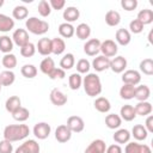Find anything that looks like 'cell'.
Returning <instances> with one entry per match:
<instances>
[{
  "label": "cell",
  "mask_w": 153,
  "mask_h": 153,
  "mask_svg": "<svg viewBox=\"0 0 153 153\" xmlns=\"http://www.w3.org/2000/svg\"><path fill=\"white\" fill-rule=\"evenodd\" d=\"M0 153H13V146L12 142L7 140H1L0 141Z\"/></svg>",
  "instance_id": "f907efd6"
},
{
  "label": "cell",
  "mask_w": 153,
  "mask_h": 153,
  "mask_svg": "<svg viewBox=\"0 0 153 153\" xmlns=\"http://www.w3.org/2000/svg\"><path fill=\"white\" fill-rule=\"evenodd\" d=\"M20 73L24 78H27V79H32L37 75V68L33 66V65H30V63H26L24 65L22 68H20Z\"/></svg>",
  "instance_id": "b9f144b4"
},
{
  "label": "cell",
  "mask_w": 153,
  "mask_h": 153,
  "mask_svg": "<svg viewBox=\"0 0 153 153\" xmlns=\"http://www.w3.org/2000/svg\"><path fill=\"white\" fill-rule=\"evenodd\" d=\"M82 86L87 96L96 97L102 93V81L96 73H87L82 78Z\"/></svg>",
  "instance_id": "7a4b0ae2"
},
{
  "label": "cell",
  "mask_w": 153,
  "mask_h": 153,
  "mask_svg": "<svg viewBox=\"0 0 153 153\" xmlns=\"http://www.w3.org/2000/svg\"><path fill=\"white\" fill-rule=\"evenodd\" d=\"M75 65V59H74V55L72 53H67L62 56L61 61H60V68H62L63 71L66 69H71L73 68Z\"/></svg>",
  "instance_id": "d590c367"
},
{
  "label": "cell",
  "mask_w": 153,
  "mask_h": 153,
  "mask_svg": "<svg viewBox=\"0 0 153 153\" xmlns=\"http://www.w3.org/2000/svg\"><path fill=\"white\" fill-rule=\"evenodd\" d=\"M50 102L56 106H62L67 103V96L59 88H53L49 94Z\"/></svg>",
  "instance_id": "4fadbf2b"
},
{
  "label": "cell",
  "mask_w": 153,
  "mask_h": 153,
  "mask_svg": "<svg viewBox=\"0 0 153 153\" xmlns=\"http://www.w3.org/2000/svg\"><path fill=\"white\" fill-rule=\"evenodd\" d=\"M76 73L79 74H87L90 68H91V63L87 59H80L78 62H76Z\"/></svg>",
  "instance_id": "f6af8a7d"
},
{
  "label": "cell",
  "mask_w": 153,
  "mask_h": 153,
  "mask_svg": "<svg viewBox=\"0 0 153 153\" xmlns=\"http://www.w3.org/2000/svg\"><path fill=\"white\" fill-rule=\"evenodd\" d=\"M13 41H12V37L7 36V35H4V36H0V51H2L4 54H10L13 49Z\"/></svg>",
  "instance_id": "4dcf8cb0"
},
{
  "label": "cell",
  "mask_w": 153,
  "mask_h": 153,
  "mask_svg": "<svg viewBox=\"0 0 153 153\" xmlns=\"http://www.w3.org/2000/svg\"><path fill=\"white\" fill-rule=\"evenodd\" d=\"M0 91H1V84H0Z\"/></svg>",
  "instance_id": "680465c9"
},
{
  "label": "cell",
  "mask_w": 153,
  "mask_h": 153,
  "mask_svg": "<svg viewBox=\"0 0 153 153\" xmlns=\"http://www.w3.org/2000/svg\"><path fill=\"white\" fill-rule=\"evenodd\" d=\"M59 33L63 38H71L75 33V27L69 23H62L59 25Z\"/></svg>",
  "instance_id": "4316f807"
},
{
  "label": "cell",
  "mask_w": 153,
  "mask_h": 153,
  "mask_svg": "<svg viewBox=\"0 0 153 153\" xmlns=\"http://www.w3.org/2000/svg\"><path fill=\"white\" fill-rule=\"evenodd\" d=\"M136 19L140 20L143 24V26L147 25V24H151L153 22V11L149 10V8H143L137 13Z\"/></svg>",
  "instance_id": "e575fe53"
},
{
  "label": "cell",
  "mask_w": 153,
  "mask_h": 153,
  "mask_svg": "<svg viewBox=\"0 0 153 153\" xmlns=\"http://www.w3.org/2000/svg\"><path fill=\"white\" fill-rule=\"evenodd\" d=\"M122 81H123V84L136 86L141 81V74H140V72H137L135 69H127L122 74Z\"/></svg>",
  "instance_id": "8992f818"
},
{
  "label": "cell",
  "mask_w": 153,
  "mask_h": 153,
  "mask_svg": "<svg viewBox=\"0 0 153 153\" xmlns=\"http://www.w3.org/2000/svg\"><path fill=\"white\" fill-rule=\"evenodd\" d=\"M106 145L102 139H96L93 140L85 149L84 153H105Z\"/></svg>",
  "instance_id": "2e32d148"
},
{
  "label": "cell",
  "mask_w": 153,
  "mask_h": 153,
  "mask_svg": "<svg viewBox=\"0 0 153 153\" xmlns=\"http://www.w3.org/2000/svg\"><path fill=\"white\" fill-rule=\"evenodd\" d=\"M27 14H29V11H27V8H26L25 6H23V5L16 6V7L13 8V11H12V16H13V18L17 19V20H23V19L27 18Z\"/></svg>",
  "instance_id": "60d3db41"
},
{
  "label": "cell",
  "mask_w": 153,
  "mask_h": 153,
  "mask_svg": "<svg viewBox=\"0 0 153 153\" xmlns=\"http://www.w3.org/2000/svg\"><path fill=\"white\" fill-rule=\"evenodd\" d=\"M1 63H2V66H4L7 71H12V69L17 66V57H16V55L12 54V53L5 54V55L2 56Z\"/></svg>",
  "instance_id": "f35d334b"
},
{
  "label": "cell",
  "mask_w": 153,
  "mask_h": 153,
  "mask_svg": "<svg viewBox=\"0 0 153 153\" xmlns=\"http://www.w3.org/2000/svg\"><path fill=\"white\" fill-rule=\"evenodd\" d=\"M54 68H55V62H54V60L51 57H45L39 63V69L45 75H49L53 72Z\"/></svg>",
  "instance_id": "8d00e7d4"
},
{
  "label": "cell",
  "mask_w": 153,
  "mask_h": 153,
  "mask_svg": "<svg viewBox=\"0 0 153 153\" xmlns=\"http://www.w3.org/2000/svg\"><path fill=\"white\" fill-rule=\"evenodd\" d=\"M105 153H123V151H122V148H121L120 145L114 143V145H110V146L106 147Z\"/></svg>",
  "instance_id": "db71d44e"
},
{
  "label": "cell",
  "mask_w": 153,
  "mask_h": 153,
  "mask_svg": "<svg viewBox=\"0 0 153 153\" xmlns=\"http://www.w3.org/2000/svg\"><path fill=\"white\" fill-rule=\"evenodd\" d=\"M124 153H152V149L147 145L137 142H128L124 148Z\"/></svg>",
  "instance_id": "5bb4252c"
},
{
  "label": "cell",
  "mask_w": 153,
  "mask_h": 153,
  "mask_svg": "<svg viewBox=\"0 0 153 153\" xmlns=\"http://www.w3.org/2000/svg\"><path fill=\"white\" fill-rule=\"evenodd\" d=\"M63 19L66 20V23H69V24H72L73 22H75L76 19H79V17H80V11L76 8V7H74V6H69V7H67L65 11H63Z\"/></svg>",
  "instance_id": "7402d4cb"
},
{
  "label": "cell",
  "mask_w": 153,
  "mask_h": 153,
  "mask_svg": "<svg viewBox=\"0 0 153 153\" xmlns=\"http://www.w3.org/2000/svg\"><path fill=\"white\" fill-rule=\"evenodd\" d=\"M16 80V74L12 71H2L0 73V84L1 86H11Z\"/></svg>",
  "instance_id": "836d02e7"
},
{
  "label": "cell",
  "mask_w": 153,
  "mask_h": 153,
  "mask_svg": "<svg viewBox=\"0 0 153 153\" xmlns=\"http://www.w3.org/2000/svg\"><path fill=\"white\" fill-rule=\"evenodd\" d=\"M151 96V90L147 85H139L135 86V93L134 98H136L139 102H146Z\"/></svg>",
  "instance_id": "d6986e66"
},
{
  "label": "cell",
  "mask_w": 153,
  "mask_h": 153,
  "mask_svg": "<svg viewBox=\"0 0 153 153\" xmlns=\"http://www.w3.org/2000/svg\"><path fill=\"white\" fill-rule=\"evenodd\" d=\"M66 49V43L62 38L55 37L51 39V54L55 55H61Z\"/></svg>",
  "instance_id": "1f68e13d"
},
{
  "label": "cell",
  "mask_w": 153,
  "mask_h": 153,
  "mask_svg": "<svg viewBox=\"0 0 153 153\" xmlns=\"http://www.w3.org/2000/svg\"><path fill=\"white\" fill-rule=\"evenodd\" d=\"M49 5L51 7V10H56V11H60L65 7L66 5V1L65 0H50L49 1Z\"/></svg>",
  "instance_id": "f5cc1de1"
},
{
  "label": "cell",
  "mask_w": 153,
  "mask_h": 153,
  "mask_svg": "<svg viewBox=\"0 0 153 153\" xmlns=\"http://www.w3.org/2000/svg\"><path fill=\"white\" fill-rule=\"evenodd\" d=\"M121 6L123 10L126 11H134L137 7V0H122L121 1Z\"/></svg>",
  "instance_id": "681fc988"
},
{
  "label": "cell",
  "mask_w": 153,
  "mask_h": 153,
  "mask_svg": "<svg viewBox=\"0 0 153 153\" xmlns=\"http://www.w3.org/2000/svg\"><path fill=\"white\" fill-rule=\"evenodd\" d=\"M122 124V118L117 114H109L105 117V126L109 129H118Z\"/></svg>",
  "instance_id": "d4e9b609"
},
{
  "label": "cell",
  "mask_w": 153,
  "mask_h": 153,
  "mask_svg": "<svg viewBox=\"0 0 153 153\" xmlns=\"http://www.w3.org/2000/svg\"><path fill=\"white\" fill-rule=\"evenodd\" d=\"M105 23L109 26H117L121 23V14L115 10L108 11L105 14Z\"/></svg>",
  "instance_id": "f1b7e54d"
},
{
  "label": "cell",
  "mask_w": 153,
  "mask_h": 153,
  "mask_svg": "<svg viewBox=\"0 0 153 153\" xmlns=\"http://www.w3.org/2000/svg\"><path fill=\"white\" fill-rule=\"evenodd\" d=\"M134 93H135V86H133V85L123 84V86L120 88V96L122 99H126V100L133 99Z\"/></svg>",
  "instance_id": "ab89813d"
},
{
  "label": "cell",
  "mask_w": 153,
  "mask_h": 153,
  "mask_svg": "<svg viewBox=\"0 0 153 153\" xmlns=\"http://www.w3.org/2000/svg\"><path fill=\"white\" fill-rule=\"evenodd\" d=\"M110 66V59L103 56V55H99V56H96L92 61V67L96 72H103V71H106Z\"/></svg>",
  "instance_id": "9a60e30c"
},
{
  "label": "cell",
  "mask_w": 153,
  "mask_h": 153,
  "mask_svg": "<svg viewBox=\"0 0 153 153\" xmlns=\"http://www.w3.org/2000/svg\"><path fill=\"white\" fill-rule=\"evenodd\" d=\"M37 10H38V13L44 18L48 17L51 13V7H50V5H49V2L47 0H41L39 4H38Z\"/></svg>",
  "instance_id": "7dc6e473"
},
{
  "label": "cell",
  "mask_w": 153,
  "mask_h": 153,
  "mask_svg": "<svg viewBox=\"0 0 153 153\" xmlns=\"http://www.w3.org/2000/svg\"><path fill=\"white\" fill-rule=\"evenodd\" d=\"M130 131L128 129H117L114 134V140L117 145H122V143H128L130 140Z\"/></svg>",
  "instance_id": "cb8c5ba5"
},
{
  "label": "cell",
  "mask_w": 153,
  "mask_h": 153,
  "mask_svg": "<svg viewBox=\"0 0 153 153\" xmlns=\"http://www.w3.org/2000/svg\"><path fill=\"white\" fill-rule=\"evenodd\" d=\"M140 71L141 73L146 75H152L153 74V60L152 59H143L140 62Z\"/></svg>",
  "instance_id": "ee69618b"
},
{
  "label": "cell",
  "mask_w": 153,
  "mask_h": 153,
  "mask_svg": "<svg viewBox=\"0 0 153 153\" xmlns=\"http://www.w3.org/2000/svg\"><path fill=\"white\" fill-rule=\"evenodd\" d=\"M32 131H33V135L38 140H44V139H47L50 135L51 128H50V126L47 122H38V123L35 124Z\"/></svg>",
  "instance_id": "52a82bcc"
},
{
  "label": "cell",
  "mask_w": 153,
  "mask_h": 153,
  "mask_svg": "<svg viewBox=\"0 0 153 153\" xmlns=\"http://www.w3.org/2000/svg\"><path fill=\"white\" fill-rule=\"evenodd\" d=\"M100 51V41L98 38L87 39L84 44V53L88 56H96Z\"/></svg>",
  "instance_id": "30bf717a"
},
{
  "label": "cell",
  "mask_w": 153,
  "mask_h": 153,
  "mask_svg": "<svg viewBox=\"0 0 153 153\" xmlns=\"http://www.w3.org/2000/svg\"><path fill=\"white\" fill-rule=\"evenodd\" d=\"M147 130V133H153V116L152 115H148V117L146 118V122H145V126H143Z\"/></svg>",
  "instance_id": "11a10c76"
},
{
  "label": "cell",
  "mask_w": 153,
  "mask_h": 153,
  "mask_svg": "<svg viewBox=\"0 0 153 153\" xmlns=\"http://www.w3.org/2000/svg\"><path fill=\"white\" fill-rule=\"evenodd\" d=\"M39 145L36 140L29 139L25 140L18 148H16L14 153H39Z\"/></svg>",
  "instance_id": "5b68a950"
},
{
  "label": "cell",
  "mask_w": 153,
  "mask_h": 153,
  "mask_svg": "<svg viewBox=\"0 0 153 153\" xmlns=\"http://www.w3.org/2000/svg\"><path fill=\"white\" fill-rule=\"evenodd\" d=\"M49 76V79H51V80H55V79H63L65 76H66V72L62 69V68H54L53 69V72L48 75Z\"/></svg>",
  "instance_id": "816d5d0a"
},
{
  "label": "cell",
  "mask_w": 153,
  "mask_h": 153,
  "mask_svg": "<svg viewBox=\"0 0 153 153\" xmlns=\"http://www.w3.org/2000/svg\"><path fill=\"white\" fill-rule=\"evenodd\" d=\"M120 117L127 122H130L133 121L135 117H136V112H135V109L133 105L130 104H126L121 108L120 110Z\"/></svg>",
  "instance_id": "44dd1931"
},
{
  "label": "cell",
  "mask_w": 153,
  "mask_h": 153,
  "mask_svg": "<svg viewBox=\"0 0 153 153\" xmlns=\"http://www.w3.org/2000/svg\"><path fill=\"white\" fill-rule=\"evenodd\" d=\"M152 35H153V31L151 30L149 33H148V42H149V43H153V41H152Z\"/></svg>",
  "instance_id": "9f6ffc18"
},
{
  "label": "cell",
  "mask_w": 153,
  "mask_h": 153,
  "mask_svg": "<svg viewBox=\"0 0 153 153\" xmlns=\"http://www.w3.org/2000/svg\"><path fill=\"white\" fill-rule=\"evenodd\" d=\"M26 31L33 33V35H44L49 30V24L45 20L38 19L37 17H30L25 22Z\"/></svg>",
  "instance_id": "3957f363"
},
{
  "label": "cell",
  "mask_w": 153,
  "mask_h": 153,
  "mask_svg": "<svg viewBox=\"0 0 153 153\" xmlns=\"http://www.w3.org/2000/svg\"><path fill=\"white\" fill-rule=\"evenodd\" d=\"M12 117H13V120H16V121H18V122H25V121L30 117V111H29L26 108L20 106L17 111H14V112L12 114Z\"/></svg>",
  "instance_id": "7bdbcfd3"
},
{
  "label": "cell",
  "mask_w": 153,
  "mask_h": 153,
  "mask_svg": "<svg viewBox=\"0 0 153 153\" xmlns=\"http://www.w3.org/2000/svg\"><path fill=\"white\" fill-rule=\"evenodd\" d=\"M93 105H94V109H96L97 111L102 112V114H106V112H109L110 109H111L110 100H109L108 98H105V97H98V98H96Z\"/></svg>",
  "instance_id": "ffe728a7"
},
{
  "label": "cell",
  "mask_w": 153,
  "mask_h": 153,
  "mask_svg": "<svg viewBox=\"0 0 153 153\" xmlns=\"http://www.w3.org/2000/svg\"><path fill=\"white\" fill-rule=\"evenodd\" d=\"M29 134L30 129L26 124H10L4 129V139L10 142L24 140Z\"/></svg>",
  "instance_id": "6da1fadb"
},
{
  "label": "cell",
  "mask_w": 153,
  "mask_h": 153,
  "mask_svg": "<svg viewBox=\"0 0 153 153\" xmlns=\"http://www.w3.org/2000/svg\"><path fill=\"white\" fill-rule=\"evenodd\" d=\"M115 39L120 45H128L131 41V35L127 29H118L115 35Z\"/></svg>",
  "instance_id": "ac0fdd59"
},
{
  "label": "cell",
  "mask_w": 153,
  "mask_h": 153,
  "mask_svg": "<svg viewBox=\"0 0 153 153\" xmlns=\"http://www.w3.org/2000/svg\"><path fill=\"white\" fill-rule=\"evenodd\" d=\"M36 50H38V53L43 56H49L51 54V39L43 37L37 42L36 45Z\"/></svg>",
  "instance_id": "e0dca14e"
},
{
  "label": "cell",
  "mask_w": 153,
  "mask_h": 153,
  "mask_svg": "<svg viewBox=\"0 0 153 153\" xmlns=\"http://www.w3.org/2000/svg\"><path fill=\"white\" fill-rule=\"evenodd\" d=\"M100 51L102 55L105 57H115L117 51H118V47L117 43L112 39H105L103 42H100Z\"/></svg>",
  "instance_id": "277c9868"
},
{
  "label": "cell",
  "mask_w": 153,
  "mask_h": 153,
  "mask_svg": "<svg viewBox=\"0 0 153 153\" xmlns=\"http://www.w3.org/2000/svg\"><path fill=\"white\" fill-rule=\"evenodd\" d=\"M72 137V131L69 130V128L66 124H61L55 129V139L61 142L65 143L67 141H69Z\"/></svg>",
  "instance_id": "8fae6325"
},
{
  "label": "cell",
  "mask_w": 153,
  "mask_h": 153,
  "mask_svg": "<svg viewBox=\"0 0 153 153\" xmlns=\"http://www.w3.org/2000/svg\"><path fill=\"white\" fill-rule=\"evenodd\" d=\"M14 27V20L0 13V32H8Z\"/></svg>",
  "instance_id": "484cf974"
},
{
  "label": "cell",
  "mask_w": 153,
  "mask_h": 153,
  "mask_svg": "<svg viewBox=\"0 0 153 153\" xmlns=\"http://www.w3.org/2000/svg\"><path fill=\"white\" fill-rule=\"evenodd\" d=\"M22 106V100L18 96H11L10 98L6 99L5 102V109L10 112V114H13L14 111H17L19 108Z\"/></svg>",
  "instance_id": "603a6c76"
},
{
  "label": "cell",
  "mask_w": 153,
  "mask_h": 153,
  "mask_svg": "<svg viewBox=\"0 0 153 153\" xmlns=\"http://www.w3.org/2000/svg\"><path fill=\"white\" fill-rule=\"evenodd\" d=\"M134 109H135V112H136V115H140V116H148L151 112H152V104L149 103V102H139L135 106H134Z\"/></svg>",
  "instance_id": "f546056e"
},
{
  "label": "cell",
  "mask_w": 153,
  "mask_h": 153,
  "mask_svg": "<svg viewBox=\"0 0 153 153\" xmlns=\"http://www.w3.org/2000/svg\"><path fill=\"white\" fill-rule=\"evenodd\" d=\"M109 68L114 73H123L127 68V60L123 56H115L112 60H110Z\"/></svg>",
  "instance_id": "7c38bea8"
},
{
  "label": "cell",
  "mask_w": 153,
  "mask_h": 153,
  "mask_svg": "<svg viewBox=\"0 0 153 153\" xmlns=\"http://www.w3.org/2000/svg\"><path fill=\"white\" fill-rule=\"evenodd\" d=\"M68 85H69V88L75 91V90H79L82 85V76L81 74L79 73H72L68 78Z\"/></svg>",
  "instance_id": "74e56055"
},
{
  "label": "cell",
  "mask_w": 153,
  "mask_h": 153,
  "mask_svg": "<svg viewBox=\"0 0 153 153\" xmlns=\"http://www.w3.org/2000/svg\"><path fill=\"white\" fill-rule=\"evenodd\" d=\"M134 136L135 140L137 141H142V140H146L147 136H148V133L146 130V128L142 126V124H135L131 129V134Z\"/></svg>",
  "instance_id": "d6a6232c"
},
{
  "label": "cell",
  "mask_w": 153,
  "mask_h": 153,
  "mask_svg": "<svg viewBox=\"0 0 153 153\" xmlns=\"http://www.w3.org/2000/svg\"><path fill=\"white\" fill-rule=\"evenodd\" d=\"M12 41L16 45L22 48V47H24L25 44L29 43V32L25 29H17V30L13 31Z\"/></svg>",
  "instance_id": "9c48e42d"
},
{
  "label": "cell",
  "mask_w": 153,
  "mask_h": 153,
  "mask_svg": "<svg viewBox=\"0 0 153 153\" xmlns=\"http://www.w3.org/2000/svg\"><path fill=\"white\" fill-rule=\"evenodd\" d=\"M35 53H36V45L31 42H29L27 44L20 48V55L23 57H31L35 55Z\"/></svg>",
  "instance_id": "bcb514c9"
},
{
  "label": "cell",
  "mask_w": 153,
  "mask_h": 153,
  "mask_svg": "<svg viewBox=\"0 0 153 153\" xmlns=\"http://www.w3.org/2000/svg\"><path fill=\"white\" fill-rule=\"evenodd\" d=\"M66 126L69 128V130L72 133H80L84 130L85 128V123H84V120L80 117V116H69L68 120H67V123Z\"/></svg>",
  "instance_id": "ba28073f"
},
{
  "label": "cell",
  "mask_w": 153,
  "mask_h": 153,
  "mask_svg": "<svg viewBox=\"0 0 153 153\" xmlns=\"http://www.w3.org/2000/svg\"><path fill=\"white\" fill-rule=\"evenodd\" d=\"M128 31L131 32V33H140V32L143 31V24L140 20L134 19L129 23V30Z\"/></svg>",
  "instance_id": "c3c4849f"
},
{
  "label": "cell",
  "mask_w": 153,
  "mask_h": 153,
  "mask_svg": "<svg viewBox=\"0 0 153 153\" xmlns=\"http://www.w3.org/2000/svg\"><path fill=\"white\" fill-rule=\"evenodd\" d=\"M74 35H76V37H78L79 39L85 41V39L88 38L90 35H91V27H90V25L86 24V23H80V24L75 27V33H74Z\"/></svg>",
  "instance_id": "83f0119b"
},
{
  "label": "cell",
  "mask_w": 153,
  "mask_h": 153,
  "mask_svg": "<svg viewBox=\"0 0 153 153\" xmlns=\"http://www.w3.org/2000/svg\"><path fill=\"white\" fill-rule=\"evenodd\" d=\"M4 5V0H0V7Z\"/></svg>",
  "instance_id": "6f0895ef"
}]
</instances>
